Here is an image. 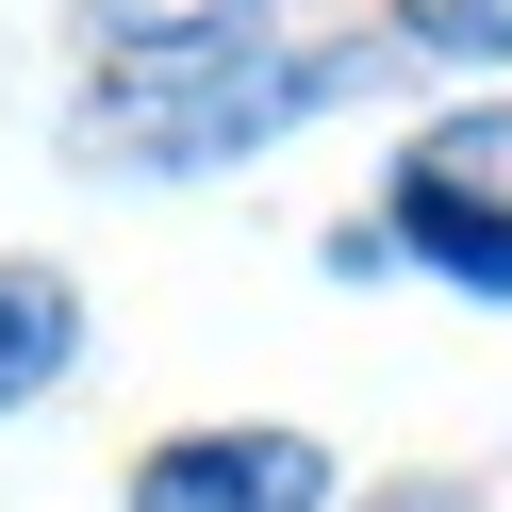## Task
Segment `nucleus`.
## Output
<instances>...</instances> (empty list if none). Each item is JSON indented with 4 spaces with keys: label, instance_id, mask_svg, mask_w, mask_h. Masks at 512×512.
I'll list each match as a JSON object with an SVG mask.
<instances>
[{
    "label": "nucleus",
    "instance_id": "f257e3e1",
    "mask_svg": "<svg viewBox=\"0 0 512 512\" xmlns=\"http://www.w3.org/2000/svg\"><path fill=\"white\" fill-rule=\"evenodd\" d=\"M347 83H380V50H215V67H116L100 100H83V166H232V149H265L281 116L347 100Z\"/></svg>",
    "mask_w": 512,
    "mask_h": 512
},
{
    "label": "nucleus",
    "instance_id": "f03ea898",
    "mask_svg": "<svg viewBox=\"0 0 512 512\" xmlns=\"http://www.w3.org/2000/svg\"><path fill=\"white\" fill-rule=\"evenodd\" d=\"M331 446L314 430H166L133 463V512H314Z\"/></svg>",
    "mask_w": 512,
    "mask_h": 512
},
{
    "label": "nucleus",
    "instance_id": "7ed1b4c3",
    "mask_svg": "<svg viewBox=\"0 0 512 512\" xmlns=\"http://www.w3.org/2000/svg\"><path fill=\"white\" fill-rule=\"evenodd\" d=\"M380 232H397V248H430V265L463 281V298H512V199H479V182H463V166H430V149L397 166Z\"/></svg>",
    "mask_w": 512,
    "mask_h": 512
},
{
    "label": "nucleus",
    "instance_id": "20e7f679",
    "mask_svg": "<svg viewBox=\"0 0 512 512\" xmlns=\"http://www.w3.org/2000/svg\"><path fill=\"white\" fill-rule=\"evenodd\" d=\"M83 34L116 67H215V50L265 34V0H83Z\"/></svg>",
    "mask_w": 512,
    "mask_h": 512
},
{
    "label": "nucleus",
    "instance_id": "39448f33",
    "mask_svg": "<svg viewBox=\"0 0 512 512\" xmlns=\"http://www.w3.org/2000/svg\"><path fill=\"white\" fill-rule=\"evenodd\" d=\"M67 347H83V298H67L50 265H0V413L50 397V380H67Z\"/></svg>",
    "mask_w": 512,
    "mask_h": 512
}]
</instances>
